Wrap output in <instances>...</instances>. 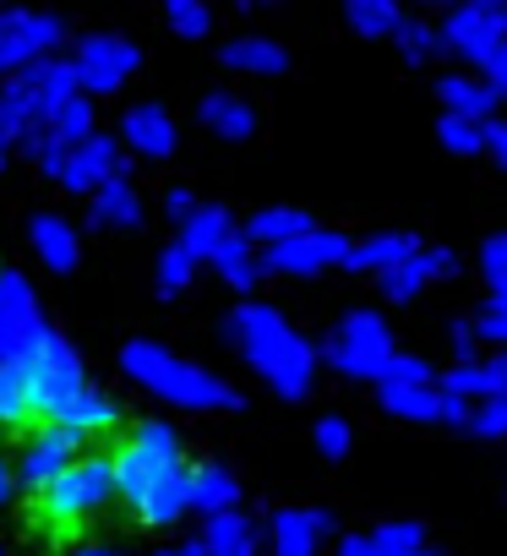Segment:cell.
I'll list each match as a JSON object with an SVG mask.
<instances>
[{"mask_svg": "<svg viewBox=\"0 0 507 556\" xmlns=\"http://www.w3.org/2000/svg\"><path fill=\"white\" fill-rule=\"evenodd\" d=\"M121 371L175 409H240V393L224 377L202 371L197 361H180L175 350H164L153 339H131L121 350Z\"/></svg>", "mask_w": 507, "mask_h": 556, "instance_id": "3", "label": "cell"}, {"mask_svg": "<svg viewBox=\"0 0 507 556\" xmlns=\"http://www.w3.org/2000/svg\"><path fill=\"white\" fill-rule=\"evenodd\" d=\"M377 404L398 420H436L442 415V388L426 382V388H377Z\"/></svg>", "mask_w": 507, "mask_h": 556, "instance_id": "29", "label": "cell"}, {"mask_svg": "<svg viewBox=\"0 0 507 556\" xmlns=\"http://www.w3.org/2000/svg\"><path fill=\"white\" fill-rule=\"evenodd\" d=\"M469 431L474 437H507V399H480L469 409Z\"/></svg>", "mask_w": 507, "mask_h": 556, "instance_id": "43", "label": "cell"}, {"mask_svg": "<svg viewBox=\"0 0 507 556\" xmlns=\"http://www.w3.org/2000/svg\"><path fill=\"white\" fill-rule=\"evenodd\" d=\"M420 267H426V278H447V273H458V256L447 245H420Z\"/></svg>", "mask_w": 507, "mask_h": 556, "instance_id": "47", "label": "cell"}, {"mask_svg": "<svg viewBox=\"0 0 507 556\" xmlns=\"http://www.w3.org/2000/svg\"><path fill=\"white\" fill-rule=\"evenodd\" d=\"M474 350H480L474 323H453V355H458V361H474Z\"/></svg>", "mask_w": 507, "mask_h": 556, "instance_id": "49", "label": "cell"}, {"mask_svg": "<svg viewBox=\"0 0 507 556\" xmlns=\"http://www.w3.org/2000/svg\"><path fill=\"white\" fill-rule=\"evenodd\" d=\"M110 464H115V496H126V507L148 529H169L180 513H191V464L169 420H142Z\"/></svg>", "mask_w": 507, "mask_h": 556, "instance_id": "1", "label": "cell"}, {"mask_svg": "<svg viewBox=\"0 0 507 556\" xmlns=\"http://www.w3.org/2000/svg\"><path fill=\"white\" fill-rule=\"evenodd\" d=\"M191 273H197V262H191L180 245H164V256H159V273H153V278H159V295H164V301L186 295V290H191Z\"/></svg>", "mask_w": 507, "mask_h": 556, "instance_id": "35", "label": "cell"}, {"mask_svg": "<svg viewBox=\"0 0 507 556\" xmlns=\"http://www.w3.org/2000/svg\"><path fill=\"white\" fill-rule=\"evenodd\" d=\"M121 142L115 137H104V131H93L88 142H77L72 153H66V169H61V186L66 191H77V197H93L104 180H115L121 175Z\"/></svg>", "mask_w": 507, "mask_h": 556, "instance_id": "14", "label": "cell"}, {"mask_svg": "<svg viewBox=\"0 0 507 556\" xmlns=\"http://www.w3.org/2000/svg\"><path fill=\"white\" fill-rule=\"evenodd\" d=\"M377 285H382V301H393V306H409L426 285H431V278H426V267H420V251L409 256V262H398V267H388L382 278H377Z\"/></svg>", "mask_w": 507, "mask_h": 556, "instance_id": "33", "label": "cell"}, {"mask_svg": "<svg viewBox=\"0 0 507 556\" xmlns=\"http://www.w3.org/2000/svg\"><path fill=\"white\" fill-rule=\"evenodd\" d=\"M137 66H142V50L131 39H115V34H88V39H77V55H72V72H77V93L83 99L121 93Z\"/></svg>", "mask_w": 507, "mask_h": 556, "instance_id": "8", "label": "cell"}, {"mask_svg": "<svg viewBox=\"0 0 507 556\" xmlns=\"http://www.w3.org/2000/svg\"><path fill=\"white\" fill-rule=\"evenodd\" d=\"M339 556H377V551H371L366 534H350V540H339Z\"/></svg>", "mask_w": 507, "mask_h": 556, "instance_id": "52", "label": "cell"}, {"mask_svg": "<svg viewBox=\"0 0 507 556\" xmlns=\"http://www.w3.org/2000/svg\"><path fill=\"white\" fill-rule=\"evenodd\" d=\"M12 491H17V475H12V464H7V458H0V507L12 502Z\"/></svg>", "mask_w": 507, "mask_h": 556, "instance_id": "53", "label": "cell"}, {"mask_svg": "<svg viewBox=\"0 0 507 556\" xmlns=\"http://www.w3.org/2000/svg\"><path fill=\"white\" fill-rule=\"evenodd\" d=\"M344 17L360 39H388L398 34L404 12H398V0H344Z\"/></svg>", "mask_w": 507, "mask_h": 556, "instance_id": "30", "label": "cell"}, {"mask_svg": "<svg viewBox=\"0 0 507 556\" xmlns=\"http://www.w3.org/2000/svg\"><path fill=\"white\" fill-rule=\"evenodd\" d=\"M153 556H175V551H153Z\"/></svg>", "mask_w": 507, "mask_h": 556, "instance_id": "60", "label": "cell"}, {"mask_svg": "<svg viewBox=\"0 0 507 556\" xmlns=\"http://www.w3.org/2000/svg\"><path fill=\"white\" fill-rule=\"evenodd\" d=\"M350 442H355V431H350L344 415H322V420H317V453H322V458H344Z\"/></svg>", "mask_w": 507, "mask_h": 556, "instance_id": "42", "label": "cell"}, {"mask_svg": "<svg viewBox=\"0 0 507 556\" xmlns=\"http://www.w3.org/2000/svg\"><path fill=\"white\" fill-rule=\"evenodd\" d=\"M202 551L207 556H257V523H251L240 507L235 513H213L202 523Z\"/></svg>", "mask_w": 507, "mask_h": 556, "instance_id": "24", "label": "cell"}, {"mask_svg": "<svg viewBox=\"0 0 507 556\" xmlns=\"http://www.w3.org/2000/svg\"><path fill=\"white\" fill-rule=\"evenodd\" d=\"M491 306L507 317V278H502V285H491Z\"/></svg>", "mask_w": 507, "mask_h": 556, "instance_id": "54", "label": "cell"}, {"mask_svg": "<svg viewBox=\"0 0 507 556\" xmlns=\"http://www.w3.org/2000/svg\"><path fill=\"white\" fill-rule=\"evenodd\" d=\"M0 426L7 431L34 426V404H28V382H23L17 361H0Z\"/></svg>", "mask_w": 507, "mask_h": 556, "instance_id": "31", "label": "cell"}, {"mask_svg": "<svg viewBox=\"0 0 507 556\" xmlns=\"http://www.w3.org/2000/svg\"><path fill=\"white\" fill-rule=\"evenodd\" d=\"M224 72H240V77H284L290 72V50L279 39H263V34H240L218 50Z\"/></svg>", "mask_w": 507, "mask_h": 556, "instance_id": "17", "label": "cell"}, {"mask_svg": "<svg viewBox=\"0 0 507 556\" xmlns=\"http://www.w3.org/2000/svg\"><path fill=\"white\" fill-rule=\"evenodd\" d=\"M23 366V382H28V404H34V420H45V426H55L61 420V409L88 388V377H83V361H77V350L50 328L45 339H39V350L34 355H23L17 361Z\"/></svg>", "mask_w": 507, "mask_h": 556, "instance_id": "5", "label": "cell"}, {"mask_svg": "<svg viewBox=\"0 0 507 556\" xmlns=\"http://www.w3.org/2000/svg\"><path fill=\"white\" fill-rule=\"evenodd\" d=\"M50 137H61L66 148H77V142H88L93 137V99H83V93H72L55 115H50V126H45Z\"/></svg>", "mask_w": 507, "mask_h": 556, "instance_id": "32", "label": "cell"}, {"mask_svg": "<svg viewBox=\"0 0 507 556\" xmlns=\"http://www.w3.org/2000/svg\"><path fill=\"white\" fill-rule=\"evenodd\" d=\"M371 540V551L377 556H409V551H420L426 545V529L415 523V518H393V523H382L377 534H366Z\"/></svg>", "mask_w": 507, "mask_h": 556, "instance_id": "34", "label": "cell"}, {"mask_svg": "<svg viewBox=\"0 0 507 556\" xmlns=\"http://www.w3.org/2000/svg\"><path fill=\"white\" fill-rule=\"evenodd\" d=\"M88 218H93L99 229H137V224H142V197H137V186H131L126 175L104 180V186L88 197Z\"/></svg>", "mask_w": 507, "mask_h": 556, "instance_id": "22", "label": "cell"}, {"mask_svg": "<svg viewBox=\"0 0 507 556\" xmlns=\"http://www.w3.org/2000/svg\"><path fill=\"white\" fill-rule=\"evenodd\" d=\"M175 556H207V551H202V540H191V545H180Z\"/></svg>", "mask_w": 507, "mask_h": 556, "instance_id": "56", "label": "cell"}, {"mask_svg": "<svg viewBox=\"0 0 507 556\" xmlns=\"http://www.w3.org/2000/svg\"><path fill=\"white\" fill-rule=\"evenodd\" d=\"M50 323L34 306V290L23 273H0V361H23L39 350Z\"/></svg>", "mask_w": 507, "mask_h": 556, "instance_id": "10", "label": "cell"}, {"mask_svg": "<svg viewBox=\"0 0 507 556\" xmlns=\"http://www.w3.org/2000/svg\"><path fill=\"white\" fill-rule=\"evenodd\" d=\"M491 7H507V0H491Z\"/></svg>", "mask_w": 507, "mask_h": 556, "instance_id": "61", "label": "cell"}, {"mask_svg": "<svg viewBox=\"0 0 507 556\" xmlns=\"http://www.w3.org/2000/svg\"><path fill=\"white\" fill-rule=\"evenodd\" d=\"M240 7H274V0H240Z\"/></svg>", "mask_w": 507, "mask_h": 556, "instance_id": "58", "label": "cell"}, {"mask_svg": "<svg viewBox=\"0 0 507 556\" xmlns=\"http://www.w3.org/2000/svg\"><path fill=\"white\" fill-rule=\"evenodd\" d=\"M121 137H126L131 153H142V159H175V142H180L175 115H169L164 104H131V110L121 115Z\"/></svg>", "mask_w": 507, "mask_h": 556, "instance_id": "16", "label": "cell"}, {"mask_svg": "<svg viewBox=\"0 0 507 556\" xmlns=\"http://www.w3.org/2000/svg\"><path fill=\"white\" fill-rule=\"evenodd\" d=\"M115 496V464L110 458H77L55 485L39 491V518L55 534H72L77 523H88L99 507H110Z\"/></svg>", "mask_w": 507, "mask_h": 556, "instance_id": "6", "label": "cell"}, {"mask_svg": "<svg viewBox=\"0 0 507 556\" xmlns=\"http://www.w3.org/2000/svg\"><path fill=\"white\" fill-rule=\"evenodd\" d=\"M328 366L350 382H377L382 366L393 361V333L382 323V312H350L339 317V328L328 333Z\"/></svg>", "mask_w": 507, "mask_h": 556, "instance_id": "7", "label": "cell"}, {"mask_svg": "<svg viewBox=\"0 0 507 556\" xmlns=\"http://www.w3.org/2000/svg\"><path fill=\"white\" fill-rule=\"evenodd\" d=\"M66 39V23L50 12H0V72H23L28 61H45Z\"/></svg>", "mask_w": 507, "mask_h": 556, "instance_id": "11", "label": "cell"}, {"mask_svg": "<svg viewBox=\"0 0 507 556\" xmlns=\"http://www.w3.org/2000/svg\"><path fill=\"white\" fill-rule=\"evenodd\" d=\"M328 534H333V513L328 507H279L274 523H268L274 556H317Z\"/></svg>", "mask_w": 507, "mask_h": 556, "instance_id": "15", "label": "cell"}, {"mask_svg": "<svg viewBox=\"0 0 507 556\" xmlns=\"http://www.w3.org/2000/svg\"><path fill=\"white\" fill-rule=\"evenodd\" d=\"M409 556H442V551H431V545H420V551H409Z\"/></svg>", "mask_w": 507, "mask_h": 556, "instance_id": "57", "label": "cell"}, {"mask_svg": "<svg viewBox=\"0 0 507 556\" xmlns=\"http://www.w3.org/2000/svg\"><path fill=\"white\" fill-rule=\"evenodd\" d=\"M0 556H7V551H0Z\"/></svg>", "mask_w": 507, "mask_h": 556, "instance_id": "63", "label": "cell"}, {"mask_svg": "<svg viewBox=\"0 0 507 556\" xmlns=\"http://www.w3.org/2000/svg\"><path fill=\"white\" fill-rule=\"evenodd\" d=\"M55 426H66L77 442H83V437H104V431H115V426H121V404H115L104 388H93V382H88V388L61 409V420H55Z\"/></svg>", "mask_w": 507, "mask_h": 556, "instance_id": "21", "label": "cell"}, {"mask_svg": "<svg viewBox=\"0 0 507 556\" xmlns=\"http://www.w3.org/2000/svg\"><path fill=\"white\" fill-rule=\"evenodd\" d=\"M164 17L180 39H207V28H213L207 0H164Z\"/></svg>", "mask_w": 507, "mask_h": 556, "instance_id": "36", "label": "cell"}, {"mask_svg": "<svg viewBox=\"0 0 507 556\" xmlns=\"http://www.w3.org/2000/svg\"><path fill=\"white\" fill-rule=\"evenodd\" d=\"M436 137L447 153H480L485 148V126L480 121H464V115H442L436 121Z\"/></svg>", "mask_w": 507, "mask_h": 556, "instance_id": "37", "label": "cell"}, {"mask_svg": "<svg viewBox=\"0 0 507 556\" xmlns=\"http://www.w3.org/2000/svg\"><path fill=\"white\" fill-rule=\"evenodd\" d=\"M436 99H442V110L447 115H464V121H491L502 104H496V93L480 83V77H464V72H453V77H442L436 83Z\"/></svg>", "mask_w": 507, "mask_h": 556, "instance_id": "25", "label": "cell"}, {"mask_svg": "<svg viewBox=\"0 0 507 556\" xmlns=\"http://www.w3.org/2000/svg\"><path fill=\"white\" fill-rule=\"evenodd\" d=\"M197 115H202V126H207L213 137H224V142H251V137H257V121H263L257 104L240 99V93H202Z\"/></svg>", "mask_w": 507, "mask_h": 556, "instance_id": "18", "label": "cell"}, {"mask_svg": "<svg viewBox=\"0 0 507 556\" xmlns=\"http://www.w3.org/2000/svg\"><path fill=\"white\" fill-rule=\"evenodd\" d=\"M447 393H458V399H491V382H485V361H458L453 371H447V382H442Z\"/></svg>", "mask_w": 507, "mask_h": 556, "instance_id": "41", "label": "cell"}, {"mask_svg": "<svg viewBox=\"0 0 507 556\" xmlns=\"http://www.w3.org/2000/svg\"><path fill=\"white\" fill-rule=\"evenodd\" d=\"M77 464V437L66 431V426H39L28 442H23V458H17V485H28L34 496L45 491V485H55L66 469Z\"/></svg>", "mask_w": 507, "mask_h": 556, "instance_id": "13", "label": "cell"}, {"mask_svg": "<svg viewBox=\"0 0 507 556\" xmlns=\"http://www.w3.org/2000/svg\"><path fill=\"white\" fill-rule=\"evenodd\" d=\"M344 256H350V235L317 224V229H306V235H295L284 245H268L263 267L284 273V278H306V273H322V267H344Z\"/></svg>", "mask_w": 507, "mask_h": 556, "instance_id": "12", "label": "cell"}, {"mask_svg": "<svg viewBox=\"0 0 507 556\" xmlns=\"http://www.w3.org/2000/svg\"><path fill=\"white\" fill-rule=\"evenodd\" d=\"M426 382H431V366L420 355H398V350H393V361L377 377V388H426Z\"/></svg>", "mask_w": 507, "mask_h": 556, "instance_id": "40", "label": "cell"}, {"mask_svg": "<svg viewBox=\"0 0 507 556\" xmlns=\"http://www.w3.org/2000/svg\"><path fill=\"white\" fill-rule=\"evenodd\" d=\"M393 39H398L404 61H415V66H420V61H431V55L442 50V34H436L431 23H398V34H393Z\"/></svg>", "mask_w": 507, "mask_h": 556, "instance_id": "38", "label": "cell"}, {"mask_svg": "<svg viewBox=\"0 0 507 556\" xmlns=\"http://www.w3.org/2000/svg\"><path fill=\"white\" fill-rule=\"evenodd\" d=\"M23 148H28V159L39 164V175L61 180V169H66V153H72L61 137H50V131H34V137H23Z\"/></svg>", "mask_w": 507, "mask_h": 556, "instance_id": "39", "label": "cell"}, {"mask_svg": "<svg viewBox=\"0 0 507 556\" xmlns=\"http://www.w3.org/2000/svg\"><path fill=\"white\" fill-rule=\"evenodd\" d=\"M306 229H317L306 207H263L257 218L245 224V240H251V245H284V240H295V235H306Z\"/></svg>", "mask_w": 507, "mask_h": 556, "instance_id": "28", "label": "cell"}, {"mask_svg": "<svg viewBox=\"0 0 507 556\" xmlns=\"http://www.w3.org/2000/svg\"><path fill=\"white\" fill-rule=\"evenodd\" d=\"M0 164H7V148H0Z\"/></svg>", "mask_w": 507, "mask_h": 556, "instance_id": "62", "label": "cell"}, {"mask_svg": "<svg viewBox=\"0 0 507 556\" xmlns=\"http://www.w3.org/2000/svg\"><path fill=\"white\" fill-rule=\"evenodd\" d=\"M28 245H34V256H39L50 273H72L77 256H83L77 229H72L61 213H34V218H28Z\"/></svg>", "mask_w": 507, "mask_h": 556, "instance_id": "19", "label": "cell"}, {"mask_svg": "<svg viewBox=\"0 0 507 556\" xmlns=\"http://www.w3.org/2000/svg\"><path fill=\"white\" fill-rule=\"evenodd\" d=\"M485 382H491V399H507V350L485 361Z\"/></svg>", "mask_w": 507, "mask_h": 556, "instance_id": "50", "label": "cell"}, {"mask_svg": "<svg viewBox=\"0 0 507 556\" xmlns=\"http://www.w3.org/2000/svg\"><path fill=\"white\" fill-rule=\"evenodd\" d=\"M480 83L496 93V104H507V45H502V50H496V55L480 66Z\"/></svg>", "mask_w": 507, "mask_h": 556, "instance_id": "46", "label": "cell"}, {"mask_svg": "<svg viewBox=\"0 0 507 556\" xmlns=\"http://www.w3.org/2000/svg\"><path fill=\"white\" fill-rule=\"evenodd\" d=\"M420 251V240L415 235H404V229H382V235H366V240H350V256H344V267L350 273H388V267H398V262H409Z\"/></svg>", "mask_w": 507, "mask_h": 556, "instance_id": "20", "label": "cell"}, {"mask_svg": "<svg viewBox=\"0 0 507 556\" xmlns=\"http://www.w3.org/2000/svg\"><path fill=\"white\" fill-rule=\"evenodd\" d=\"M72 556H121V551H110V545H77Z\"/></svg>", "mask_w": 507, "mask_h": 556, "instance_id": "55", "label": "cell"}, {"mask_svg": "<svg viewBox=\"0 0 507 556\" xmlns=\"http://www.w3.org/2000/svg\"><path fill=\"white\" fill-rule=\"evenodd\" d=\"M426 7H458V0H426Z\"/></svg>", "mask_w": 507, "mask_h": 556, "instance_id": "59", "label": "cell"}, {"mask_svg": "<svg viewBox=\"0 0 507 556\" xmlns=\"http://www.w3.org/2000/svg\"><path fill=\"white\" fill-rule=\"evenodd\" d=\"M235 502H240V480H235L224 464H191V507H197L202 518L235 513Z\"/></svg>", "mask_w": 507, "mask_h": 556, "instance_id": "26", "label": "cell"}, {"mask_svg": "<svg viewBox=\"0 0 507 556\" xmlns=\"http://www.w3.org/2000/svg\"><path fill=\"white\" fill-rule=\"evenodd\" d=\"M485 148H491L496 164L507 169V121H485Z\"/></svg>", "mask_w": 507, "mask_h": 556, "instance_id": "51", "label": "cell"}, {"mask_svg": "<svg viewBox=\"0 0 507 556\" xmlns=\"http://www.w3.org/2000/svg\"><path fill=\"white\" fill-rule=\"evenodd\" d=\"M229 213L224 207H197L186 224H180V251L191 256V262H213V251L229 240Z\"/></svg>", "mask_w": 507, "mask_h": 556, "instance_id": "27", "label": "cell"}, {"mask_svg": "<svg viewBox=\"0 0 507 556\" xmlns=\"http://www.w3.org/2000/svg\"><path fill=\"white\" fill-rule=\"evenodd\" d=\"M164 213H169V224H186V218L197 213L191 191H186V186H169V191H164Z\"/></svg>", "mask_w": 507, "mask_h": 556, "instance_id": "48", "label": "cell"}, {"mask_svg": "<svg viewBox=\"0 0 507 556\" xmlns=\"http://www.w3.org/2000/svg\"><path fill=\"white\" fill-rule=\"evenodd\" d=\"M480 273L491 278V285H502V278H507V229L480 240Z\"/></svg>", "mask_w": 507, "mask_h": 556, "instance_id": "44", "label": "cell"}, {"mask_svg": "<svg viewBox=\"0 0 507 556\" xmlns=\"http://www.w3.org/2000/svg\"><path fill=\"white\" fill-rule=\"evenodd\" d=\"M72 93H77L72 61L45 55V61H28L23 72H12L7 83H0V148L45 131L50 115H55Z\"/></svg>", "mask_w": 507, "mask_h": 556, "instance_id": "4", "label": "cell"}, {"mask_svg": "<svg viewBox=\"0 0 507 556\" xmlns=\"http://www.w3.org/2000/svg\"><path fill=\"white\" fill-rule=\"evenodd\" d=\"M224 333L229 344L240 350V361L257 371L279 399H306L317 388V350L284 323L279 306L268 301H240L229 317H224Z\"/></svg>", "mask_w": 507, "mask_h": 556, "instance_id": "2", "label": "cell"}, {"mask_svg": "<svg viewBox=\"0 0 507 556\" xmlns=\"http://www.w3.org/2000/svg\"><path fill=\"white\" fill-rule=\"evenodd\" d=\"M213 267H218V278L229 290H257L263 285V256H257V245L245 240V229H229V240L213 251Z\"/></svg>", "mask_w": 507, "mask_h": 556, "instance_id": "23", "label": "cell"}, {"mask_svg": "<svg viewBox=\"0 0 507 556\" xmlns=\"http://www.w3.org/2000/svg\"><path fill=\"white\" fill-rule=\"evenodd\" d=\"M436 34H442V50H453L469 66H485L507 45V7H491V0H458Z\"/></svg>", "mask_w": 507, "mask_h": 556, "instance_id": "9", "label": "cell"}, {"mask_svg": "<svg viewBox=\"0 0 507 556\" xmlns=\"http://www.w3.org/2000/svg\"><path fill=\"white\" fill-rule=\"evenodd\" d=\"M474 323V333H480V344H496V350H507V317L496 312V306H485L480 317H469Z\"/></svg>", "mask_w": 507, "mask_h": 556, "instance_id": "45", "label": "cell"}]
</instances>
